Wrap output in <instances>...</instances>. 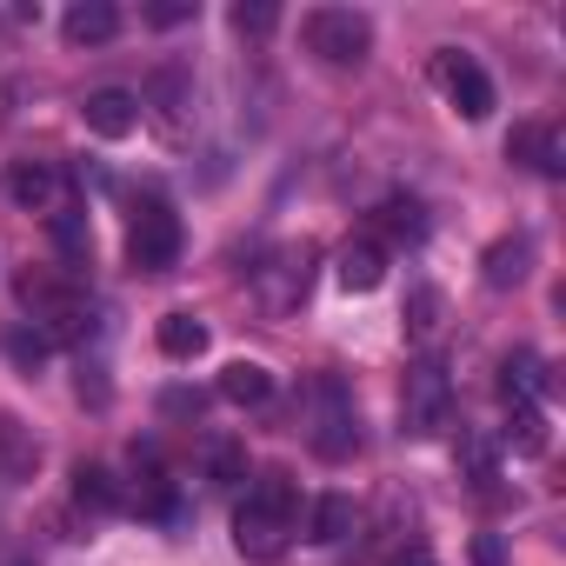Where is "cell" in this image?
Wrapping results in <instances>:
<instances>
[{"mask_svg": "<svg viewBox=\"0 0 566 566\" xmlns=\"http://www.w3.org/2000/svg\"><path fill=\"white\" fill-rule=\"evenodd\" d=\"M294 533H301V486L287 480V473H260L253 486H247V500H240V513H233V546H240V559H280L294 546Z\"/></svg>", "mask_w": 566, "mask_h": 566, "instance_id": "6da1fadb", "label": "cell"}, {"mask_svg": "<svg viewBox=\"0 0 566 566\" xmlns=\"http://www.w3.org/2000/svg\"><path fill=\"white\" fill-rule=\"evenodd\" d=\"M301 34H307V54H321L327 67H360L374 54V21L360 8H314Z\"/></svg>", "mask_w": 566, "mask_h": 566, "instance_id": "7a4b0ae2", "label": "cell"}, {"mask_svg": "<svg viewBox=\"0 0 566 566\" xmlns=\"http://www.w3.org/2000/svg\"><path fill=\"white\" fill-rule=\"evenodd\" d=\"M447 413H453V374H447V360H413L407 387H400V433L427 440V433L447 427Z\"/></svg>", "mask_w": 566, "mask_h": 566, "instance_id": "3957f363", "label": "cell"}, {"mask_svg": "<svg viewBox=\"0 0 566 566\" xmlns=\"http://www.w3.org/2000/svg\"><path fill=\"white\" fill-rule=\"evenodd\" d=\"M307 287H314V247L307 240L301 247H280L266 266H253V294H260L266 314H294L307 301Z\"/></svg>", "mask_w": 566, "mask_h": 566, "instance_id": "277c9868", "label": "cell"}, {"mask_svg": "<svg viewBox=\"0 0 566 566\" xmlns=\"http://www.w3.org/2000/svg\"><path fill=\"white\" fill-rule=\"evenodd\" d=\"M433 87L453 101L460 120H486V114H493V81H486V67H480L467 48H440V54H433Z\"/></svg>", "mask_w": 566, "mask_h": 566, "instance_id": "5b68a950", "label": "cell"}, {"mask_svg": "<svg viewBox=\"0 0 566 566\" xmlns=\"http://www.w3.org/2000/svg\"><path fill=\"white\" fill-rule=\"evenodd\" d=\"M127 260L140 273H167L180 260V220H174V207H160V200L134 207V220H127Z\"/></svg>", "mask_w": 566, "mask_h": 566, "instance_id": "8992f818", "label": "cell"}, {"mask_svg": "<svg viewBox=\"0 0 566 566\" xmlns=\"http://www.w3.org/2000/svg\"><path fill=\"white\" fill-rule=\"evenodd\" d=\"M0 187H8V200H14V207H28V213H48V220L67 207V174H61L54 160H8Z\"/></svg>", "mask_w": 566, "mask_h": 566, "instance_id": "52a82bcc", "label": "cell"}, {"mask_svg": "<svg viewBox=\"0 0 566 566\" xmlns=\"http://www.w3.org/2000/svg\"><path fill=\"white\" fill-rule=\"evenodd\" d=\"M314 400H321V420H314V453L321 460H347L354 447H360V420H354V400H347V387L340 380H321L314 387Z\"/></svg>", "mask_w": 566, "mask_h": 566, "instance_id": "ba28073f", "label": "cell"}, {"mask_svg": "<svg viewBox=\"0 0 566 566\" xmlns=\"http://www.w3.org/2000/svg\"><path fill=\"white\" fill-rule=\"evenodd\" d=\"M506 160H520V167L559 180V174H566V140H559V127H546V120H520V127L506 134Z\"/></svg>", "mask_w": 566, "mask_h": 566, "instance_id": "9c48e42d", "label": "cell"}, {"mask_svg": "<svg viewBox=\"0 0 566 566\" xmlns=\"http://www.w3.org/2000/svg\"><path fill=\"white\" fill-rule=\"evenodd\" d=\"M140 107H154V120H160V134H167V140H187V107H193V74H187V67H160Z\"/></svg>", "mask_w": 566, "mask_h": 566, "instance_id": "30bf717a", "label": "cell"}, {"mask_svg": "<svg viewBox=\"0 0 566 566\" xmlns=\"http://www.w3.org/2000/svg\"><path fill=\"white\" fill-rule=\"evenodd\" d=\"M81 120H87V134H101V140H127V134L140 127V94H127V87H94V94L81 101Z\"/></svg>", "mask_w": 566, "mask_h": 566, "instance_id": "8fae6325", "label": "cell"}, {"mask_svg": "<svg viewBox=\"0 0 566 566\" xmlns=\"http://www.w3.org/2000/svg\"><path fill=\"white\" fill-rule=\"evenodd\" d=\"M41 473V440L21 413L0 407V486H28Z\"/></svg>", "mask_w": 566, "mask_h": 566, "instance_id": "7c38bea8", "label": "cell"}, {"mask_svg": "<svg viewBox=\"0 0 566 566\" xmlns=\"http://www.w3.org/2000/svg\"><path fill=\"white\" fill-rule=\"evenodd\" d=\"M334 280H340L347 294H374L380 280H387V247L380 240H347L334 253Z\"/></svg>", "mask_w": 566, "mask_h": 566, "instance_id": "4fadbf2b", "label": "cell"}, {"mask_svg": "<svg viewBox=\"0 0 566 566\" xmlns=\"http://www.w3.org/2000/svg\"><path fill=\"white\" fill-rule=\"evenodd\" d=\"M533 273V240L526 233H506V240H493L486 253H480V280H486V287H520V280Z\"/></svg>", "mask_w": 566, "mask_h": 566, "instance_id": "5bb4252c", "label": "cell"}, {"mask_svg": "<svg viewBox=\"0 0 566 566\" xmlns=\"http://www.w3.org/2000/svg\"><path fill=\"white\" fill-rule=\"evenodd\" d=\"M61 34L74 48H101V41L120 34V8H114V0H74V8L61 14Z\"/></svg>", "mask_w": 566, "mask_h": 566, "instance_id": "9a60e30c", "label": "cell"}, {"mask_svg": "<svg viewBox=\"0 0 566 566\" xmlns=\"http://www.w3.org/2000/svg\"><path fill=\"white\" fill-rule=\"evenodd\" d=\"M400 327H407V340H413V347L440 340V327H447V294H440V287H413V294H407V307H400Z\"/></svg>", "mask_w": 566, "mask_h": 566, "instance_id": "2e32d148", "label": "cell"}, {"mask_svg": "<svg viewBox=\"0 0 566 566\" xmlns=\"http://www.w3.org/2000/svg\"><path fill=\"white\" fill-rule=\"evenodd\" d=\"M374 220H380V233H387V240H407V247H420V240H427V207H420L413 193H387V200L374 207Z\"/></svg>", "mask_w": 566, "mask_h": 566, "instance_id": "e0dca14e", "label": "cell"}, {"mask_svg": "<svg viewBox=\"0 0 566 566\" xmlns=\"http://www.w3.org/2000/svg\"><path fill=\"white\" fill-rule=\"evenodd\" d=\"M220 400H233V407H266V400H273V374H266L260 360H233V367H220Z\"/></svg>", "mask_w": 566, "mask_h": 566, "instance_id": "ac0fdd59", "label": "cell"}, {"mask_svg": "<svg viewBox=\"0 0 566 566\" xmlns=\"http://www.w3.org/2000/svg\"><path fill=\"white\" fill-rule=\"evenodd\" d=\"M539 387H546L539 354H506V367H500V400H506V407H539Z\"/></svg>", "mask_w": 566, "mask_h": 566, "instance_id": "d6986e66", "label": "cell"}, {"mask_svg": "<svg viewBox=\"0 0 566 566\" xmlns=\"http://www.w3.org/2000/svg\"><path fill=\"white\" fill-rule=\"evenodd\" d=\"M360 526V506L347 500V493H327V500H314V520H307V539H321V546H340L347 533Z\"/></svg>", "mask_w": 566, "mask_h": 566, "instance_id": "ffe728a7", "label": "cell"}, {"mask_svg": "<svg viewBox=\"0 0 566 566\" xmlns=\"http://www.w3.org/2000/svg\"><path fill=\"white\" fill-rule=\"evenodd\" d=\"M154 340H160L167 360H200V354H207V321H200V314H167Z\"/></svg>", "mask_w": 566, "mask_h": 566, "instance_id": "44dd1931", "label": "cell"}, {"mask_svg": "<svg viewBox=\"0 0 566 566\" xmlns=\"http://www.w3.org/2000/svg\"><path fill=\"white\" fill-rule=\"evenodd\" d=\"M74 506H87V513H114V506H120V480H114L107 467L81 460V467H74Z\"/></svg>", "mask_w": 566, "mask_h": 566, "instance_id": "7402d4cb", "label": "cell"}, {"mask_svg": "<svg viewBox=\"0 0 566 566\" xmlns=\"http://www.w3.org/2000/svg\"><path fill=\"white\" fill-rule=\"evenodd\" d=\"M506 447L526 453V460H539V453H546V413H539V407H513V420H506Z\"/></svg>", "mask_w": 566, "mask_h": 566, "instance_id": "603a6c76", "label": "cell"}, {"mask_svg": "<svg viewBox=\"0 0 566 566\" xmlns=\"http://www.w3.org/2000/svg\"><path fill=\"white\" fill-rule=\"evenodd\" d=\"M207 480H213V486H240V480H247V447H240V440H213Z\"/></svg>", "mask_w": 566, "mask_h": 566, "instance_id": "cb8c5ba5", "label": "cell"}, {"mask_svg": "<svg viewBox=\"0 0 566 566\" xmlns=\"http://www.w3.org/2000/svg\"><path fill=\"white\" fill-rule=\"evenodd\" d=\"M48 347H54V340H48L41 327H14V334H8V354H14V367H21V374H41Z\"/></svg>", "mask_w": 566, "mask_h": 566, "instance_id": "d4e9b609", "label": "cell"}, {"mask_svg": "<svg viewBox=\"0 0 566 566\" xmlns=\"http://www.w3.org/2000/svg\"><path fill=\"white\" fill-rule=\"evenodd\" d=\"M233 28H240V34H273V28H280V8H273V0H240V8H233Z\"/></svg>", "mask_w": 566, "mask_h": 566, "instance_id": "484cf974", "label": "cell"}, {"mask_svg": "<svg viewBox=\"0 0 566 566\" xmlns=\"http://www.w3.org/2000/svg\"><path fill=\"white\" fill-rule=\"evenodd\" d=\"M200 8H193V0H154V8H147V21L154 28H180V21H193Z\"/></svg>", "mask_w": 566, "mask_h": 566, "instance_id": "4316f807", "label": "cell"}, {"mask_svg": "<svg viewBox=\"0 0 566 566\" xmlns=\"http://www.w3.org/2000/svg\"><path fill=\"white\" fill-rule=\"evenodd\" d=\"M160 407H167V413H200V394H187V387H174V394H167Z\"/></svg>", "mask_w": 566, "mask_h": 566, "instance_id": "83f0119b", "label": "cell"}, {"mask_svg": "<svg viewBox=\"0 0 566 566\" xmlns=\"http://www.w3.org/2000/svg\"><path fill=\"white\" fill-rule=\"evenodd\" d=\"M473 566H500V539H473Z\"/></svg>", "mask_w": 566, "mask_h": 566, "instance_id": "f1b7e54d", "label": "cell"}, {"mask_svg": "<svg viewBox=\"0 0 566 566\" xmlns=\"http://www.w3.org/2000/svg\"><path fill=\"white\" fill-rule=\"evenodd\" d=\"M400 566H433V559H400Z\"/></svg>", "mask_w": 566, "mask_h": 566, "instance_id": "f546056e", "label": "cell"}, {"mask_svg": "<svg viewBox=\"0 0 566 566\" xmlns=\"http://www.w3.org/2000/svg\"><path fill=\"white\" fill-rule=\"evenodd\" d=\"M8 566H34V559H8Z\"/></svg>", "mask_w": 566, "mask_h": 566, "instance_id": "4dcf8cb0", "label": "cell"}]
</instances>
